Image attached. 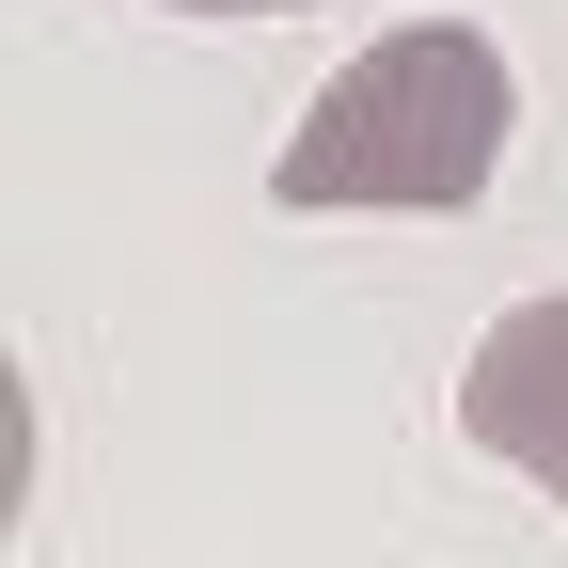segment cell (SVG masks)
<instances>
[{"instance_id": "6da1fadb", "label": "cell", "mask_w": 568, "mask_h": 568, "mask_svg": "<svg viewBox=\"0 0 568 568\" xmlns=\"http://www.w3.org/2000/svg\"><path fill=\"white\" fill-rule=\"evenodd\" d=\"M506 126H521L506 48L474 17H410V32L332 63V95L268 159V205L284 222H332V205H410V222H443V205H474L506 174Z\"/></svg>"}, {"instance_id": "7a4b0ae2", "label": "cell", "mask_w": 568, "mask_h": 568, "mask_svg": "<svg viewBox=\"0 0 568 568\" xmlns=\"http://www.w3.org/2000/svg\"><path fill=\"white\" fill-rule=\"evenodd\" d=\"M458 426H474L506 474H537L552 506H568V301L489 316V347L458 364Z\"/></svg>"}, {"instance_id": "3957f363", "label": "cell", "mask_w": 568, "mask_h": 568, "mask_svg": "<svg viewBox=\"0 0 568 568\" xmlns=\"http://www.w3.org/2000/svg\"><path fill=\"white\" fill-rule=\"evenodd\" d=\"M174 17H301V0H174Z\"/></svg>"}]
</instances>
